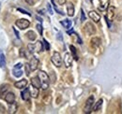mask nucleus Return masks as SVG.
<instances>
[{
	"label": "nucleus",
	"mask_w": 122,
	"mask_h": 114,
	"mask_svg": "<svg viewBox=\"0 0 122 114\" xmlns=\"http://www.w3.org/2000/svg\"><path fill=\"white\" fill-rule=\"evenodd\" d=\"M17 109H18V105H17V103H15V101H14L13 103H11V104H10V111L11 113H15L16 110H17Z\"/></svg>",
	"instance_id": "25"
},
{
	"label": "nucleus",
	"mask_w": 122,
	"mask_h": 114,
	"mask_svg": "<svg viewBox=\"0 0 122 114\" xmlns=\"http://www.w3.org/2000/svg\"><path fill=\"white\" fill-rule=\"evenodd\" d=\"M25 36H26V38L31 40V41H33V40H35L36 38H37V35H36V33L34 32V31H28L26 34H25Z\"/></svg>",
	"instance_id": "20"
},
{
	"label": "nucleus",
	"mask_w": 122,
	"mask_h": 114,
	"mask_svg": "<svg viewBox=\"0 0 122 114\" xmlns=\"http://www.w3.org/2000/svg\"><path fill=\"white\" fill-rule=\"evenodd\" d=\"M60 24L65 27V28L69 29L71 26V24H72V23H71V20H69V19H65V20H63V21H61Z\"/></svg>",
	"instance_id": "21"
},
{
	"label": "nucleus",
	"mask_w": 122,
	"mask_h": 114,
	"mask_svg": "<svg viewBox=\"0 0 122 114\" xmlns=\"http://www.w3.org/2000/svg\"><path fill=\"white\" fill-rule=\"evenodd\" d=\"M72 58H73V57L71 56V54H70L69 52H66V53H65L64 63H65V66H66L67 67L71 66V64H72Z\"/></svg>",
	"instance_id": "8"
},
{
	"label": "nucleus",
	"mask_w": 122,
	"mask_h": 114,
	"mask_svg": "<svg viewBox=\"0 0 122 114\" xmlns=\"http://www.w3.org/2000/svg\"><path fill=\"white\" fill-rule=\"evenodd\" d=\"M86 21V15H85V12L83 10H81V22H84Z\"/></svg>",
	"instance_id": "28"
},
{
	"label": "nucleus",
	"mask_w": 122,
	"mask_h": 114,
	"mask_svg": "<svg viewBox=\"0 0 122 114\" xmlns=\"http://www.w3.org/2000/svg\"><path fill=\"white\" fill-rule=\"evenodd\" d=\"M110 5V0H100V7H99V10L101 11H103L108 9Z\"/></svg>",
	"instance_id": "9"
},
{
	"label": "nucleus",
	"mask_w": 122,
	"mask_h": 114,
	"mask_svg": "<svg viewBox=\"0 0 122 114\" xmlns=\"http://www.w3.org/2000/svg\"><path fill=\"white\" fill-rule=\"evenodd\" d=\"M85 32H86L87 35L91 36V35H94V34H95L96 29H95L94 25L92 24L91 23H87V24L85 25Z\"/></svg>",
	"instance_id": "6"
},
{
	"label": "nucleus",
	"mask_w": 122,
	"mask_h": 114,
	"mask_svg": "<svg viewBox=\"0 0 122 114\" xmlns=\"http://www.w3.org/2000/svg\"><path fill=\"white\" fill-rule=\"evenodd\" d=\"M67 11H68V15L70 17H72L74 15V6L71 3H69L67 6Z\"/></svg>",
	"instance_id": "17"
},
{
	"label": "nucleus",
	"mask_w": 122,
	"mask_h": 114,
	"mask_svg": "<svg viewBox=\"0 0 122 114\" xmlns=\"http://www.w3.org/2000/svg\"><path fill=\"white\" fill-rule=\"evenodd\" d=\"M28 5H30V6H33L34 4H35V2H34V0H25Z\"/></svg>",
	"instance_id": "34"
},
{
	"label": "nucleus",
	"mask_w": 122,
	"mask_h": 114,
	"mask_svg": "<svg viewBox=\"0 0 122 114\" xmlns=\"http://www.w3.org/2000/svg\"><path fill=\"white\" fill-rule=\"evenodd\" d=\"M93 104H94V96L93 95H90L86 102V105L84 107V112L85 113H89L91 111L92 108H93Z\"/></svg>",
	"instance_id": "3"
},
{
	"label": "nucleus",
	"mask_w": 122,
	"mask_h": 114,
	"mask_svg": "<svg viewBox=\"0 0 122 114\" xmlns=\"http://www.w3.org/2000/svg\"><path fill=\"white\" fill-rule=\"evenodd\" d=\"M26 85H27V81L25 79H23V80H21L19 81H16L15 83H14V86H15L16 88H18V89H23Z\"/></svg>",
	"instance_id": "13"
},
{
	"label": "nucleus",
	"mask_w": 122,
	"mask_h": 114,
	"mask_svg": "<svg viewBox=\"0 0 122 114\" xmlns=\"http://www.w3.org/2000/svg\"><path fill=\"white\" fill-rule=\"evenodd\" d=\"M13 30H14V33H15L16 37H17V38H19V33H18V32H17V30H16L15 28H13Z\"/></svg>",
	"instance_id": "36"
},
{
	"label": "nucleus",
	"mask_w": 122,
	"mask_h": 114,
	"mask_svg": "<svg viewBox=\"0 0 122 114\" xmlns=\"http://www.w3.org/2000/svg\"><path fill=\"white\" fill-rule=\"evenodd\" d=\"M91 1H92V0H91Z\"/></svg>",
	"instance_id": "39"
},
{
	"label": "nucleus",
	"mask_w": 122,
	"mask_h": 114,
	"mask_svg": "<svg viewBox=\"0 0 122 114\" xmlns=\"http://www.w3.org/2000/svg\"><path fill=\"white\" fill-rule=\"evenodd\" d=\"M61 36H62V35H61V33H59V34H58V37H57V38H59L60 40H62L63 38H62V37H61Z\"/></svg>",
	"instance_id": "37"
},
{
	"label": "nucleus",
	"mask_w": 122,
	"mask_h": 114,
	"mask_svg": "<svg viewBox=\"0 0 122 114\" xmlns=\"http://www.w3.org/2000/svg\"><path fill=\"white\" fill-rule=\"evenodd\" d=\"M70 49H71V53H72V57L74 58V60H78L79 58H78V55H77V52H76V48L73 46V45H71L70 46Z\"/></svg>",
	"instance_id": "24"
},
{
	"label": "nucleus",
	"mask_w": 122,
	"mask_h": 114,
	"mask_svg": "<svg viewBox=\"0 0 122 114\" xmlns=\"http://www.w3.org/2000/svg\"><path fill=\"white\" fill-rule=\"evenodd\" d=\"M51 61H52V63H53L56 67H60L61 66H62V58H61L60 53L57 52H54L53 56L51 58Z\"/></svg>",
	"instance_id": "2"
},
{
	"label": "nucleus",
	"mask_w": 122,
	"mask_h": 114,
	"mask_svg": "<svg viewBox=\"0 0 122 114\" xmlns=\"http://www.w3.org/2000/svg\"><path fill=\"white\" fill-rule=\"evenodd\" d=\"M6 66V58L2 50H0V67H4Z\"/></svg>",
	"instance_id": "23"
},
{
	"label": "nucleus",
	"mask_w": 122,
	"mask_h": 114,
	"mask_svg": "<svg viewBox=\"0 0 122 114\" xmlns=\"http://www.w3.org/2000/svg\"><path fill=\"white\" fill-rule=\"evenodd\" d=\"M47 10H48L49 13H50L51 15L54 14V13H53V10H52V7H51V5H50V4H47Z\"/></svg>",
	"instance_id": "32"
},
{
	"label": "nucleus",
	"mask_w": 122,
	"mask_h": 114,
	"mask_svg": "<svg viewBox=\"0 0 122 114\" xmlns=\"http://www.w3.org/2000/svg\"><path fill=\"white\" fill-rule=\"evenodd\" d=\"M90 42H91V45L94 47V48H97V47H99V46L101 45L102 40H101L99 38H93Z\"/></svg>",
	"instance_id": "22"
},
{
	"label": "nucleus",
	"mask_w": 122,
	"mask_h": 114,
	"mask_svg": "<svg viewBox=\"0 0 122 114\" xmlns=\"http://www.w3.org/2000/svg\"><path fill=\"white\" fill-rule=\"evenodd\" d=\"M38 77L40 78L41 82V89L47 90L49 87V77H48L47 73H45L44 71H40Z\"/></svg>",
	"instance_id": "1"
},
{
	"label": "nucleus",
	"mask_w": 122,
	"mask_h": 114,
	"mask_svg": "<svg viewBox=\"0 0 122 114\" xmlns=\"http://www.w3.org/2000/svg\"><path fill=\"white\" fill-rule=\"evenodd\" d=\"M37 29H38V31H39V33L41 34V35H42V26H41V24H37Z\"/></svg>",
	"instance_id": "30"
},
{
	"label": "nucleus",
	"mask_w": 122,
	"mask_h": 114,
	"mask_svg": "<svg viewBox=\"0 0 122 114\" xmlns=\"http://www.w3.org/2000/svg\"><path fill=\"white\" fill-rule=\"evenodd\" d=\"M18 10L20 11V12H22V13H24V14H27L31 16V13H29L28 11H26V10H23V9H18Z\"/></svg>",
	"instance_id": "31"
},
{
	"label": "nucleus",
	"mask_w": 122,
	"mask_h": 114,
	"mask_svg": "<svg viewBox=\"0 0 122 114\" xmlns=\"http://www.w3.org/2000/svg\"><path fill=\"white\" fill-rule=\"evenodd\" d=\"M31 84L36 88H41V82L39 77H34L31 79Z\"/></svg>",
	"instance_id": "12"
},
{
	"label": "nucleus",
	"mask_w": 122,
	"mask_h": 114,
	"mask_svg": "<svg viewBox=\"0 0 122 114\" xmlns=\"http://www.w3.org/2000/svg\"><path fill=\"white\" fill-rule=\"evenodd\" d=\"M21 95H22V99L25 100V101H27V100L29 99V97H30V91H29V89L28 88H26V89H25L23 92H22V94H21Z\"/></svg>",
	"instance_id": "14"
},
{
	"label": "nucleus",
	"mask_w": 122,
	"mask_h": 114,
	"mask_svg": "<svg viewBox=\"0 0 122 114\" xmlns=\"http://www.w3.org/2000/svg\"><path fill=\"white\" fill-rule=\"evenodd\" d=\"M5 101L9 104H11L15 101V95L13 93H8L6 95H5Z\"/></svg>",
	"instance_id": "11"
},
{
	"label": "nucleus",
	"mask_w": 122,
	"mask_h": 114,
	"mask_svg": "<svg viewBox=\"0 0 122 114\" xmlns=\"http://www.w3.org/2000/svg\"><path fill=\"white\" fill-rule=\"evenodd\" d=\"M56 1H57V3L59 5H64L66 3V0H56Z\"/></svg>",
	"instance_id": "35"
},
{
	"label": "nucleus",
	"mask_w": 122,
	"mask_h": 114,
	"mask_svg": "<svg viewBox=\"0 0 122 114\" xmlns=\"http://www.w3.org/2000/svg\"><path fill=\"white\" fill-rule=\"evenodd\" d=\"M10 88L9 84H3V85L0 86V97H3V95H7V92Z\"/></svg>",
	"instance_id": "15"
},
{
	"label": "nucleus",
	"mask_w": 122,
	"mask_h": 114,
	"mask_svg": "<svg viewBox=\"0 0 122 114\" xmlns=\"http://www.w3.org/2000/svg\"><path fill=\"white\" fill-rule=\"evenodd\" d=\"M22 66H23V65H22L21 63H19V64H16L15 66H14V69H20Z\"/></svg>",
	"instance_id": "33"
},
{
	"label": "nucleus",
	"mask_w": 122,
	"mask_h": 114,
	"mask_svg": "<svg viewBox=\"0 0 122 114\" xmlns=\"http://www.w3.org/2000/svg\"><path fill=\"white\" fill-rule=\"evenodd\" d=\"M43 44H44V46H45L46 51H49V50H50V45H49V43L46 41V39H43Z\"/></svg>",
	"instance_id": "29"
},
{
	"label": "nucleus",
	"mask_w": 122,
	"mask_h": 114,
	"mask_svg": "<svg viewBox=\"0 0 122 114\" xmlns=\"http://www.w3.org/2000/svg\"><path fill=\"white\" fill-rule=\"evenodd\" d=\"M12 73H13V76L16 77V78H20V77L23 75V71L20 70V69H19V70H18V69H14Z\"/></svg>",
	"instance_id": "26"
},
{
	"label": "nucleus",
	"mask_w": 122,
	"mask_h": 114,
	"mask_svg": "<svg viewBox=\"0 0 122 114\" xmlns=\"http://www.w3.org/2000/svg\"><path fill=\"white\" fill-rule=\"evenodd\" d=\"M27 48H28V51L30 52H35V46H34V44H28Z\"/></svg>",
	"instance_id": "27"
},
{
	"label": "nucleus",
	"mask_w": 122,
	"mask_h": 114,
	"mask_svg": "<svg viewBox=\"0 0 122 114\" xmlns=\"http://www.w3.org/2000/svg\"><path fill=\"white\" fill-rule=\"evenodd\" d=\"M0 9H1V3H0Z\"/></svg>",
	"instance_id": "38"
},
{
	"label": "nucleus",
	"mask_w": 122,
	"mask_h": 114,
	"mask_svg": "<svg viewBox=\"0 0 122 114\" xmlns=\"http://www.w3.org/2000/svg\"><path fill=\"white\" fill-rule=\"evenodd\" d=\"M34 46H35V52H40L43 51V43L41 41H37L34 44Z\"/></svg>",
	"instance_id": "19"
},
{
	"label": "nucleus",
	"mask_w": 122,
	"mask_h": 114,
	"mask_svg": "<svg viewBox=\"0 0 122 114\" xmlns=\"http://www.w3.org/2000/svg\"><path fill=\"white\" fill-rule=\"evenodd\" d=\"M15 24L22 30L26 29L29 25H30V22L26 19H19L15 22Z\"/></svg>",
	"instance_id": "4"
},
{
	"label": "nucleus",
	"mask_w": 122,
	"mask_h": 114,
	"mask_svg": "<svg viewBox=\"0 0 122 114\" xmlns=\"http://www.w3.org/2000/svg\"><path fill=\"white\" fill-rule=\"evenodd\" d=\"M38 66H39V60H38V58L32 57L30 59V62H29V66H30L31 71L36 70L38 68Z\"/></svg>",
	"instance_id": "7"
},
{
	"label": "nucleus",
	"mask_w": 122,
	"mask_h": 114,
	"mask_svg": "<svg viewBox=\"0 0 122 114\" xmlns=\"http://www.w3.org/2000/svg\"><path fill=\"white\" fill-rule=\"evenodd\" d=\"M89 17H90V19L93 20L95 23H99L100 22V20H101V16L99 15V13H97L96 11H94V10H91V11H89Z\"/></svg>",
	"instance_id": "10"
},
{
	"label": "nucleus",
	"mask_w": 122,
	"mask_h": 114,
	"mask_svg": "<svg viewBox=\"0 0 122 114\" xmlns=\"http://www.w3.org/2000/svg\"><path fill=\"white\" fill-rule=\"evenodd\" d=\"M29 91H30V95L34 98H37L38 95H39V88H36L32 85L31 88H29Z\"/></svg>",
	"instance_id": "18"
},
{
	"label": "nucleus",
	"mask_w": 122,
	"mask_h": 114,
	"mask_svg": "<svg viewBox=\"0 0 122 114\" xmlns=\"http://www.w3.org/2000/svg\"><path fill=\"white\" fill-rule=\"evenodd\" d=\"M102 103H103V100H102V99L98 100V102H97V103H95V105L93 106V108H92V110H93V111H99V110L102 109Z\"/></svg>",
	"instance_id": "16"
},
{
	"label": "nucleus",
	"mask_w": 122,
	"mask_h": 114,
	"mask_svg": "<svg viewBox=\"0 0 122 114\" xmlns=\"http://www.w3.org/2000/svg\"><path fill=\"white\" fill-rule=\"evenodd\" d=\"M116 14H117L116 8L113 7V6H109L108 9H107V14L105 16V18H107L109 21H113L116 17Z\"/></svg>",
	"instance_id": "5"
}]
</instances>
